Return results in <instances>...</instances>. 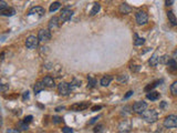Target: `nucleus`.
I'll return each mask as SVG.
<instances>
[{"instance_id": "nucleus-6", "label": "nucleus", "mask_w": 177, "mask_h": 133, "mask_svg": "<svg viewBox=\"0 0 177 133\" xmlns=\"http://www.w3.org/2000/svg\"><path fill=\"white\" fill-rule=\"evenodd\" d=\"M39 44V39L35 35H30L26 40V46L28 49H35Z\"/></svg>"}, {"instance_id": "nucleus-34", "label": "nucleus", "mask_w": 177, "mask_h": 133, "mask_svg": "<svg viewBox=\"0 0 177 133\" xmlns=\"http://www.w3.org/2000/svg\"><path fill=\"white\" fill-rule=\"evenodd\" d=\"M61 118H59V117H53V122L56 123V124H58V123H60L61 122Z\"/></svg>"}, {"instance_id": "nucleus-2", "label": "nucleus", "mask_w": 177, "mask_h": 133, "mask_svg": "<svg viewBox=\"0 0 177 133\" xmlns=\"http://www.w3.org/2000/svg\"><path fill=\"white\" fill-rule=\"evenodd\" d=\"M164 126L167 129H174L177 128V115H168L166 119L164 120Z\"/></svg>"}, {"instance_id": "nucleus-43", "label": "nucleus", "mask_w": 177, "mask_h": 133, "mask_svg": "<svg viewBox=\"0 0 177 133\" xmlns=\"http://www.w3.org/2000/svg\"><path fill=\"white\" fill-rule=\"evenodd\" d=\"M166 104H167V103H166V102H165V101H163V102H162V103H161V105H159V106H161V108H162V109H164V108H165V106H166Z\"/></svg>"}, {"instance_id": "nucleus-32", "label": "nucleus", "mask_w": 177, "mask_h": 133, "mask_svg": "<svg viewBox=\"0 0 177 133\" xmlns=\"http://www.w3.org/2000/svg\"><path fill=\"white\" fill-rule=\"evenodd\" d=\"M62 132L72 133V132H73V130H72V129H70V128H66V126H65V128H63V129H62Z\"/></svg>"}, {"instance_id": "nucleus-37", "label": "nucleus", "mask_w": 177, "mask_h": 133, "mask_svg": "<svg viewBox=\"0 0 177 133\" xmlns=\"http://www.w3.org/2000/svg\"><path fill=\"white\" fill-rule=\"evenodd\" d=\"M22 99H23V100H28L29 99V91L23 92V97H22Z\"/></svg>"}, {"instance_id": "nucleus-10", "label": "nucleus", "mask_w": 177, "mask_h": 133, "mask_svg": "<svg viewBox=\"0 0 177 133\" xmlns=\"http://www.w3.org/2000/svg\"><path fill=\"white\" fill-rule=\"evenodd\" d=\"M44 9L42 7H39V6H37V7H33L31 8L30 10H29V14H38V16H43L44 14Z\"/></svg>"}, {"instance_id": "nucleus-22", "label": "nucleus", "mask_w": 177, "mask_h": 133, "mask_svg": "<svg viewBox=\"0 0 177 133\" xmlns=\"http://www.w3.org/2000/svg\"><path fill=\"white\" fill-rule=\"evenodd\" d=\"M161 82H162V81H155V82H153V83L149 84L147 87H145V89H144V90H145V91H146V92L152 91V90H153L154 88H156V87H157L158 84L161 83Z\"/></svg>"}, {"instance_id": "nucleus-1", "label": "nucleus", "mask_w": 177, "mask_h": 133, "mask_svg": "<svg viewBox=\"0 0 177 133\" xmlns=\"http://www.w3.org/2000/svg\"><path fill=\"white\" fill-rule=\"evenodd\" d=\"M142 118L145 120L147 123H154L157 121L158 119V113L157 111H155L154 109H152V110H149V111H144V112H142Z\"/></svg>"}, {"instance_id": "nucleus-18", "label": "nucleus", "mask_w": 177, "mask_h": 133, "mask_svg": "<svg viewBox=\"0 0 177 133\" xmlns=\"http://www.w3.org/2000/svg\"><path fill=\"white\" fill-rule=\"evenodd\" d=\"M44 83L43 82H37V83L35 84V87H33V91H35V94H38V93H40L41 91H43L44 90Z\"/></svg>"}, {"instance_id": "nucleus-13", "label": "nucleus", "mask_w": 177, "mask_h": 133, "mask_svg": "<svg viewBox=\"0 0 177 133\" xmlns=\"http://www.w3.org/2000/svg\"><path fill=\"white\" fill-rule=\"evenodd\" d=\"M16 14V11H14V9L12 8H5V9H0V14L1 16H7V17H11V16H14Z\"/></svg>"}, {"instance_id": "nucleus-15", "label": "nucleus", "mask_w": 177, "mask_h": 133, "mask_svg": "<svg viewBox=\"0 0 177 133\" xmlns=\"http://www.w3.org/2000/svg\"><path fill=\"white\" fill-rule=\"evenodd\" d=\"M149 63L151 67H156V65L159 63V57L157 56V53H154L153 56L151 57Z\"/></svg>"}, {"instance_id": "nucleus-12", "label": "nucleus", "mask_w": 177, "mask_h": 133, "mask_svg": "<svg viewBox=\"0 0 177 133\" xmlns=\"http://www.w3.org/2000/svg\"><path fill=\"white\" fill-rule=\"evenodd\" d=\"M166 65L168 67V69H170V71L177 70L176 59H174V58H170V59H168V61H167V63H166Z\"/></svg>"}, {"instance_id": "nucleus-21", "label": "nucleus", "mask_w": 177, "mask_h": 133, "mask_svg": "<svg viewBox=\"0 0 177 133\" xmlns=\"http://www.w3.org/2000/svg\"><path fill=\"white\" fill-rule=\"evenodd\" d=\"M144 42H145L144 38H141V37H138L136 33H134V46H142Z\"/></svg>"}, {"instance_id": "nucleus-7", "label": "nucleus", "mask_w": 177, "mask_h": 133, "mask_svg": "<svg viewBox=\"0 0 177 133\" xmlns=\"http://www.w3.org/2000/svg\"><path fill=\"white\" fill-rule=\"evenodd\" d=\"M72 14H73V11L71 10L70 8H64V9H62L61 14H60V21L62 23L69 21L71 19V17H72Z\"/></svg>"}, {"instance_id": "nucleus-40", "label": "nucleus", "mask_w": 177, "mask_h": 133, "mask_svg": "<svg viewBox=\"0 0 177 133\" xmlns=\"http://www.w3.org/2000/svg\"><path fill=\"white\" fill-rule=\"evenodd\" d=\"M99 118H100V117H95V118H93V119L91 120V121H90L89 123H90V124H93V123H95V122H96V121L99 120Z\"/></svg>"}, {"instance_id": "nucleus-45", "label": "nucleus", "mask_w": 177, "mask_h": 133, "mask_svg": "<svg viewBox=\"0 0 177 133\" xmlns=\"http://www.w3.org/2000/svg\"><path fill=\"white\" fill-rule=\"evenodd\" d=\"M63 109H64L63 106H59V108H57L56 110H57V111H60V110H63Z\"/></svg>"}, {"instance_id": "nucleus-17", "label": "nucleus", "mask_w": 177, "mask_h": 133, "mask_svg": "<svg viewBox=\"0 0 177 133\" xmlns=\"http://www.w3.org/2000/svg\"><path fill=\"white\" fill-rule=\"evenodd\" d=\"M132 11V8L130 7L128 5H126V3H122L120 6V12L123 14H130Z\"/></svg>"}, {"instance_id": "nucleus-42", "label": "nucleus", "mask_w": 177, "mask_h": 133, "mask_svg": "<svg viewBox=\"0 0 177 133\" xmlns=\"http://www.w3.org/2000/svg\"><path fill=\"white\" fill-rule=\"evenodd\" d=\"M18 133L19 132V130H7V133Z\"/></svg>"}, {"instance_id": "nucleus-30", "label": "nucleus", "mask_w": 177, "mask_h": 133, "mask_svg": "<svg viewBox=\"0 0 177 133\" xmlns=\"http://www.w3.org/2000/svg\"><path fill=\"white\" fill-rule=\"evenodd\" d=\"M8 88H9V85H8V84H2V83L0 84V91H1V92L7 91Z\"/></svg>"}, {"instance_id": "nucleus-41", "label": "nucleus", "mask_w": 177, "mask_h": 133, "mask_svg": "<svg viewBox=\"0 0 177 133\" xmlns=\"http://www.w3.org/2000/svg\"><path fill=\"white\" fill-rule=\"evenodd\" d=\"M101 109H102V106H100V105H98V106H93L92 111H98V110H101Z\"/></svg>"}, {"instance_id": "nucleus-33", "label": "nucleus", "mask_w": 177, "mask_h": 133, "mask_svg": "<svg viewBox=\"0 0 177 133\" xmlns=\"http://www.w3.org/2000/svg\"><path fill=\"white\" fill-rule=\"evenodd\" d=\"M103 130V125H96L94 129V132H101Z\"/></svg>"}, {"instance_id": "nucleus-44", "label": "nucleus", "mask_w": 177, "mask_h": 133, "mask_svg": "<svg viewBox=\"0 0 177 133\" xmlns=\"http://www.w3.org/2000/svg\"><path fill=\"white\" fill-rule=\"evenodd\" d=\"M173 57H174V59H177V49L174 51V53H173Z\"/></svg>"}, {"instance_id": "nucleus-19", "label": "nucleus", "mask_w": 177, "mask_h": 133, "mask_svg": "<svg viewBox=\"0 0 177 133\" xmlns=\"http://www.w3.org/2000/svg\"><path fill=\"white\" fill-rule=\"evenodd\" d=\"M112 80H113V77H112V76H105V77H103L101 79V85L107 87L109 84L111 83Z\"/></svg>"}, {"instance_id": "nucleus-27", "label": "nucleus", "mask_w": 177, "mask_h": 133, "mask_svg": "<svg viewBox=\"0 0 177 133\" xmlns=\"http://www.w3.org/2000/svg\"><path fill=\"white\" fill-rule=\"evenodd\" d=\"M61 7V3H60V2H53V3H52V5H51V6H50V12H53V11H56V10H58V9H59V8Z\"/></svg>"}, {"instance_id": "nucleus-20", "label": "nucleus", "mask_w": 177, "mask_h": 133, "mask_svg": "<svg viewBox=\"0 0 177 133\" xmlns=\"http://www.w3.org/2000/svg\"><path fill=\"white\" fill-rule=\"evenodd\" d=\"M59 26V18L58 17H53L49 22V28L50 30H52V29H56Z\"/></svg>"}, {"instance_id": "nucleus-8", "label": "nucleus", "mask_w": 177, "mask_h": 133, "mask_svg": "<svg viewBox=\"0 0 177 133\" xmlns=\"http://www.w3.org/2000/svg\"><path fill=\"white\" fill-rule=\"evenodd\" d=\"M149 20V17H147V14L145 11H138L136 14V22L138 25H145Z\"/></svg>"}, {"instance_id": "nucleus-16", "label": "nucleus", "mask_w": 177, "mask_h": 133, "mask_svg": "<svg viewBox=\"0 0 177 133\" xmlns=\"http://www.w3.org/2000/svg\"><path fill=\"white\" fill-rule=\"evenodd\" d=\"M167 18H168V21L170 22L172 26H177V18L175 17V14L173 11H168L167 12Z\"/></svg>"}, {"instance_id": "nucleus-3", "label": "nucleus", "mask_w": 177, "mask_h": 133, "mask_svg": "<svg viewBox=\"0 0 177 133\" xmlns=\"http://www.w3.org/2000/svg\"><path fill=\"white\" fill-rule=\"evenodd\" d=\"M71 90H72V87L66 82H61L58 85V91L61 95H69Z\"/></svg>"}, {"instance_id": "nucleus-28", "label": "nucleus", "mask_w": 177, "mask_h": 133, "mask_svg": "<svg viewBox=\"0 0 177 133\" xmlns=\"http://www.w3.org/2000/svg\"><path fill=\"white\" fill-rule=\"evenodd\" d=\"M170 92H172L174 95H176L177 94V81H175L174 83L170 85Z\"/></svg>"}, {"instance_id": "nucleus-31", "label": "nucleus", "mask_w": 177, "mask_h": 133, "mask_svg": "<svg viewBox=\"0 0 177 133\" xmlns=\"http://www.w3.org/2000/svg\"><path fill=\"white\" fill-rule=\"evenodd\" d=\"M8 5L6 1H3V0H0V9H5V8H7Z\"/></svg>"}, {"instance_id": "nucleus-4", "label": "nucleus", "mask_w": 177, "mask_h": 133, "mask_svg": "<svg viewBox=\"0 0 177 133\" xmlns=\"http://www.w3.org/2000/svg\"><path fill=\"white\" fill-rule=\"evenodd\" d=\"M38 39L41 42H48L51 39V32L49 29H41L38 33Z\"/></svg>"}, {"instance_id": "nucleus-38", "label": "nucleus", "mask_w": 177, "mask_h": 133, "mask_svg": "<svg viewBox=\"0 0 177 133\" xmlns=\"http://www.w3.org/2000/svg\"><path fill=\"white\" fill-rule=\"evenodd\" d=\"M31 120H32V115H29V117H26L23 121L27 122V123H29V122H31Z\"/></svg>"}, {"instance_id": "nucleus-36", "label": "nucleus", "mask_w": 177, "mask_h": 133, "mask_svg": "<svg viewBox=\"0 0 177 133\" xmlns=\"http://www.w3.org/2000/svg\"><path fill=\"white\" fill-rule=\"evenodd\" d=\"M131 70L135 71V72H136V71H138L140 70V65H132V67H131Z\"/></svg>"}, {"instance_id": "nucleus-35", "label": "nucleus", "mask_w": 177, "mask_h": 133, "mask_svg": "<svg viewBox=\"0 0 177 133\" xmlns=\"http://www.w3.org/2000/svg\"><path fill=\"white\" fill-rule=\"evenodd\" d=\"M174 1H175V0H165V5H166V6H172V5L174 3Z\"/></svg>"}, {"instance_id": "nucleus-9", "label": "nucleus", "mask_w": 177, "mask_h": 133, "mask_svg": "<svg viewBox=\"0 0 177 133\" xmlns=\"http://www.w3.org/2000/svg\"><path fill=\"white\" fill-rule=\"evenodd\" d=\"M90 106V103L89 102H82V103H75L71 106V109L73 111H83L85 109H87Z\"/></svg>"}, {"instance_id": "nucleus-14", "label": "nucleus", "mask_w": 177, "mask_h": 133, "mask_svg": "<svg viewBox=\"0 0 177 133\" xmlns=\"http://www.w3.org/2000/svg\"><path fill=\"white\" fill-rule=\"evenodd\" d=\"M146 98L149 99V100H152V101H156V100H158V99L161 98V94L157 91H149V93L146 94Z\"/></svg>"}, {"instance_id": "nucleus-5", "label": "nucleus", "mask_w": 177, "mask_h": 133, "mask_svg": "<svg viewBox=\"0 0 177 133\" xmlns=\"http://www.w3.org/2000/svg\"><path fill=\"white\" fill-rule=\"evenodd\" d=\"M133 111L135 113H138V114H141L142 112H144L146 109H147V103L146 102H144V101H137V102H135L134 104H133Z\"/></svg>"}, {"instance_id": "nucleus-25", "label": "nucleus", "mask_w": 177, "mask_h": 133, "mask_svg": "<svg viewBox=\"0 0 177 133\" xmlns=\"http://www.w3.org/2000/svg\"><path fill=\"white\" fill-rule=\"evenodd\" d=\"M116 80H117V82H120V83H125V82H127L128 76H126V74H120L119 77L116 78Z\"/></svg>"}, {"instance_id": "nucleus-47", "label": "nucleus", "mask_w": 177, "mask_h": 133, "mask_svg": "<svg viewBox=\"0 0 177 133\" xmlns=\"http://www.w3.org/2000/svg\"><path fill=\"white\" fill-rule=\"evenodd\" d=\"M0 84H1V80H0Z\"/></svg>"}, {"instance_id": "nucleus-23", "label": "nucleus", "mask_w": 177, "mask_h": 133, "mask_svg": "<svg viewBox=\"0 0 177 133\" xmlns=\"http://www.w3.org/2000/svg\"><path fill=\"white\" fill-rule=\"evenodd\" d=\"M18 129H20L21 131H27V130L29 129L28 123H27V122H24V121L22 120V121H20V122L18 123Z\"/></svg>"}, {"instance_id": "nucleus-29", "label": "nucleus", "mask_w": 177, "mask_h": 133, "mask_svg": "<svg viewBox=\"0 0 177 133\" xmlns=\"http://www.w3.org/2000/svg\"><path fill=\"white\" fill-rule=\"evenodd\" d=\"M168 59H170V57L167 56V55H164L161 59H159V62L161 63H164V64H166L167 63V61H168Z\"/></svg>"}, {"instance_id": "nucleus-46", "label": "nucleus", "mask_w": 177, "mask_h": 133, "mask_svg": "<svg viewBox=\"0 0 177 133\" xmlns=\"http://www.w3.org/2000/svg\"><path fill=\"white\" fill-rule=\"evenodd\" d=\"M2 125V118H1V117H0V126Z\"/></svg>"}, {"instance_id": "nucleus-11", "label": "nucleus", "mask_w": 177, "mask_h": 133, "mask_svg": "<svg viewBox=\"0 0 177 133\" xmlns=\"http://www.w3.org/2000/svg\"><path fill=\"white\" fill-rule=\"evenodd\" d=\"M42 82L44 83L45 87H49V88H53V87H56V83H54L53 78H51L50 76H47V77L43 78Z\"/></svg>"}, {"instance_id": "nucleus-24", "label": "nucleus", "mask_w": 177, "mask_h": 133, "mask_svg": "<svg viewBox=\"0 0 177 133\" xmlns=\"http://www.w3.org/2000/svg\"><path fill=\"white\" fill-rule=\"evenodd\" d=\"M87 81H89V84H87V88H94L95 85H96V83H98V81L94 79V78L92 77H87Z\"/></svg>"}, {"instance_id": "nucleus-39", "label": "nucleus", "mask_w": 177, "mask_h": 133, "mask_svg": "<svg viewBox=\"0 0 177 133\" xmlns=\"http://www.w3.org/2000/svg\"><path fill=\"white\" fill-rule=\"evenodd\" d=\"M133 93H134V92H133V91H128L127 93L125 94V97H124V99H128V98H130V97H131V95H133Z\"/></svg>"}, {"instance_id": "nucleus-26", "label": "nucleus", "mask_w": 177, "mask_h": 133, "mask_svg": "<svg viewBox=\"0 0 177 133\" xmlns=\"http://www.w3.org/2000/svg\"><path fill=\"white\" fill-rule=\"evenodd\" d=\"M100 9H101V6H100L99 3H94V6H93V8H92V10H91V12H90V14H91V16L96 14L100 11Z\"/></svg>"}]
</instances>
